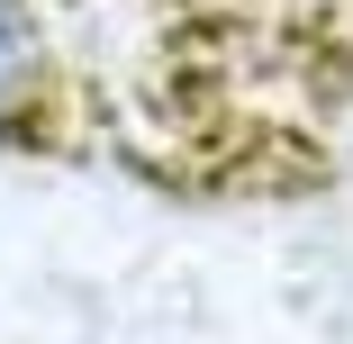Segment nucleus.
<instances>
[{
	"instance_id": "1",
	"label": "nucleus",
	"mask_w": 353,
	"mask_h": 344,
	"mask_svg": "<svg viewBox=\"0 0 353 344\" xmlns=\"http://www.w3.org/2000/svg\"><path fill=\"white\" fill-rule=\"evenodd\" d=\"M37 82H46V54H37V28L19 19V0H0V136H10V127L28 118Z\"/></svg>"
}]
</instances>
